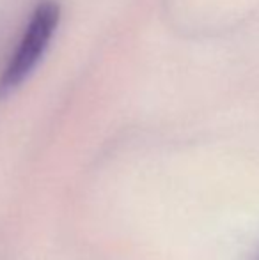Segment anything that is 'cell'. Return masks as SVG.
Returning a JSON list of instances; mask_svg holds the SVG:
<instances>
[{"mask_svg": "<svg viewBox=\"0 0 259 260\" xmlns=\"http://www.w3.org/2000/svg\"><path fill=\"white\" fill-rule=\"evenodd\" d=\"M59 18L61 9L55 0H41L36 6L16 50L0 75V98L14 92L38 68L57 30Z\"/></svg>", "mask_w": 259, "mask_h": 260, "instance_id": "6da1fadb", "label": "cell"}]
</instances>
